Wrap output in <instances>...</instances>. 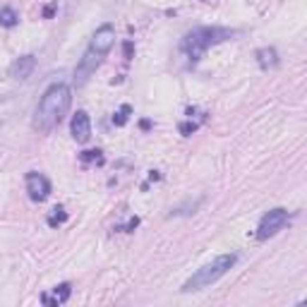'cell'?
<instances>
[{"instance_id":"cell-15","label":"cell","mask_w":307,"mask_h":307,"mask_svg":"<svg viewBox=\"0 0 307 307\" xmlns=\"http://www.w3.org/2000/svg\"><path fill=\"white\" fill-rule=\"evenodd\" d=\"M197 127H200V122H183V125H180V134H185V137H190V134L192 132H197Z\"/></svg>"},{"instance_id":"cell-16","label":"cell","mask_w":307,"mask_h":307,"mask_svg":"<svg viewBox=\"0 0 307 307\" xmlns=\"http://www.w3.org/2000/svg\"><path fill=\"white\" fill-rule=\"evenodd\" d=\"M122 53H125V60H132L134 58V43L132 41H125V43H122Z\"/></svg>"},{"instance_id":"cell-3","label":"cell","mask_w":307,"mask_h":307,"mask_svg":"<svg viewBox=\"0 0 307 307\" xmlns=\"http://www.w3.org/2000/svg\"><path fill=\"white\" fill-rule=\"evenodd\" d=\"M230 36H235L233 29H223V27H200L187 31L183 41H180V51L190 58V60H200L202 55L206 53L211 46L216 43H223Z\"/></svg>"},{"instance_id":"cell-1","label":"cell","mask_w":307,"mask_h":307,"mask_svg":"<svg viewBox=\"0 0 307 307\" xmlns=\"http://www.w3.org/2000/svg\"><path fill=\"white\" fill-rule=\"evenodd\" d=\"M72 106V89L63 84V82H58V84H51L43 96H41V101L36 103V110H34V130L39 134H48L53 132L55 127L60 125V120L67 115V110Z\"/></svg>"},{"instance_id":"cell-17","label":"cell","mask_w":307,"mask_h":307,"mask_svg":"<svg viewBox=\"0 0 307 307\" xmlns=\"http://www.w3.org/2000/svg\"><path fill=\"white\" fill-rule=\"evenodd\" d=\"M139 226V218H137V216H134V218H130V221H127V226H122V228H118V230H125V233H132L134 228Z\"/></svg>"},{"instance_id":"cell-6","label":"cell","mask_w":307,"mask_h":307,"mask_svg":"<svg viewBox=\"0 0 307 307\" xmlns=\"http://www.w3.org/2000/svg\"><path fill=\"white\" fill-rule=\"evenodd\" d=\"M27 192L31 202H43L51 195V180L43 173L31 171V173H27Z\"/></svg>"},{"instance_id":"cell-14","label":"cell","mask_w":307,"mask_h":307,"mask_svg":"<svg viewBox=\"0 0 307 307\" xmlns=\"http://www.w3.org/2000/svg\"><path fill=\"white\" fill-rule=\"evenodd\" d=\"M80 161L82 163H103V156H101V151L99 149H92V151H84V154H80Z\"/></svg>"},{"instance_id":"cell-5","label":"cell","mask_w":307,"mask_h":307,"mask_svg":"<svg viewBox=\"0 0 307 307\" xmlns=\"http://www.w3.org/2000/svg\"><path fill=\"white\" fill-rule=\"evenodd\" d=\"M288 221H291V214H288V209H271L267 214L262 216V221H259V226H257V240H269V238H274L279 230L288 226Z\"/></svg>"},{"instance_id":"cell-11","label":"cell","mask_w":307,"mask_h":307,"mask_svg":"<svg viewBox=\"0 0 307 307\" xmlns=\"http://www.w3.org/2000/svg\"><path fill=\"white\" fill-rule=\"evenodd\" d=\"M65 221H67V214H65V209H63V206H55V209H53V214L48 216V226H51V228L63 226Z\"/></svg>"},{"instance_id":"cell-19","label":"cell","mask_w":307,"mask_h":307,"mask_svg":"<svg viewBox=\"0 0 307 307\" xmlns=\"http://www.w3.org/2000/svg\"><path fill=\"white\" fill-rule=\"evenodd\" d=\"M139 125H142V130H149V127H151V122H149V120H142Z\"/></svg>"},{"instance_id":"cell-18","label":"cell","mask_w":307,"mask_h":307,"mask_svg":"<svg viewBox=\"0 0 307 307\" xmlns=\"http://www.w3.org/2000/svg\"><path fill=\"white\" fill-rule=\"evenodd\" d=\"M53 12H55V7H46V10H43V17H53Z\"/></svg>"},{"instance_id":"cell-7","label":"cell","mask_w":307,"mask_h":307,"mask_svg":"<svg viewBox=\"0 0 307 307\" xmlns=\"http://www.w3.org/2000/svg\"><path fill=\"white\" fill-rule=\"evenodd\" d=\"M70 132L75 137V142L87 144L89 137H92V120H89V113L87 110H77L70 120Z\"/></svg>"},{"instance_id":"cell-10","label":"cell","mask_w":307,"mask_h":307,"mask_svg":"<svg viewBox=\"0 0 307 307\" xmlns=\"http://www.w3.org/2000/svg\"><path fill=\"white\" fill-rule=\"evenodd\" d=\"M19 24V14L14 12L12 7H2L0 10V27H5V29H12Z\"/></svg>"},{"instance_id":"cell-4","label":"cell","mask_w":307,"mask_h":307,"mask_svg":"<svg viewBox=\"0 0 307 307\" xmlns=\"http://www.w3.org/2000/svg\"><path fill=\"white\" fill-rule=\"evenodd\" d=\"M235 262H238V254L235 252L216 257L214 262H209V264H204L202 269H197V271L183 283V293H195V291H202V288L216 283L221 276H226L228 271L235 267Z\"/></svg>"},{"instance_id":"cell-2","label":"cell","mask_w":307,"mask_h":307,"mask_svg":"<svg viewBox=\"0 0 307 307\" xmlns=\"http://www.w3.org/2000/svg\"><path fill=\"white\" fill-rule=\"evenodd\" d=\"M113 43H115V29H113V24H103V27H99L94 31L92 41H89V46H87V51L80 58L77 70H75V84L77 87L87 84V80L101 67L103 58L113 48Z\"/></svg>"},{"instance_id":"cell-8","label":"cell","mask_w":307,"mask_h":307,"mask_svg":"<svg viewBox=\"0 0 307 307\" xmlns=\"http://www.w3.org/2000/svg\"><path fill=\"white\" fill-rule=\"evenodd\" d=\"M34 67H36V58L34 55H22L10 65V77L12 80H29Z\"/></svg>"},{"instance_id":"cell-13","label":"cell","mask_w":307,"mask_h":307,"mask_svg":"<svg viewBox=\"0 0 307 307\" xmlns=\"http://www.w3.org/2000/svg\"><path fill=\"white\" fill-rule=\"evenodd\" d=\"M130 113H132V108L127 106V103H125V106H120V110H115V113H113V125L122 127V125L127 122V115H130Z\"/></svg>"},{"instance_id":"cell-9","label":"cell","mask_w":307,"mask_h":307,"mask_svg":"<svg viewBox=\"0 0 307 307\" xmlns=\"http://www.w3.org/2000/svg\"><path fill=\"white\" fill-rule=\"evenodd\" d=\"M257 63L262 70H269V67H276L279 65V53L274 48H259L257 51Z\"/></svg>"},{"instance_id":"cell-12","label":"cell","mask_w":307,"mask_h":307,"mask_svg":"<svg viewBox=\"0 0 307 307\" xmlns=\"http://www.w3.org/2000/svg\"><path fill=\"white\" fill-rule=\"evenodd\" d=\"M55 300H58V305H63V303H67V298H70V293H72V286L70 283H60V286H55Z\"/></svg>"}]
</instances>
